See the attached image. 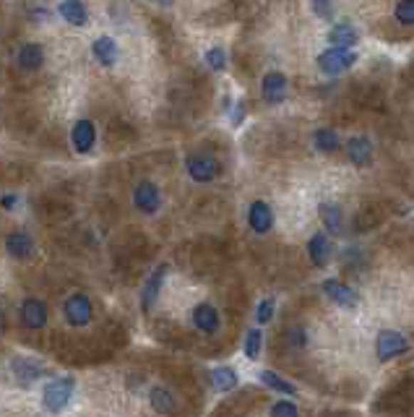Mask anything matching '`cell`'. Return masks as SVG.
<instances>
[{
	"label": "cell",
	"instance_id": "obj_1",
	"mask_svg": "<svg viewBox=\"0 0 414 417\" xmlns=\"http://www.w3.org/2000/svg\"><path fill=\"white\" fill-rule=\"evenodd\" d=\"M354 63H357V55L349 47H331V50L318 55V68L324 71L326 76H341Z\"/></svg>",
	"mask_w": 414,
	"mask_h": 417
},
{
	"label": "cell",
	"instance_id": "obj_2",
	"mask_svg": "<svg viewBox=\"0 0 414 417\" xmlns=\"http://www.w3.org/2000/svg\"><path fill=\"white\" fill-rule=\"evenodd\" d=\"M73 388H76V381L71 379V376H66V379H55L50 381L45 386V391H42V399H45V407L50 412H61L66 404H68V399L73 396Z\"/></svg>",
	"mask_w": 414,
	"mask_h": 417
},
{
	"label": "cell",
	"instance_id": "obj_3",
	"mask_svg": "<svg viewBox=\"0 0 414 417\" xmlns=\"http://www.w3.org/2000/svg\"><path fill=\"white\" fill-rule=\"evenodd\" d=\"M409 349V341L404 339V334L399 331H391V329H385V331L378 334V341H376V355L381 363H388L393 357L404 355Z\"/></svg>",
	"mask_w": 414,
	"mask_h": 417
},
{
	"label": "cell",
	"instance_id": "obj_4",
	"mask_svg": "<svg viewBox=\"0 0 414 417\" xmlns=\"http://www.w3.org/2000/svg\"><path fill=\"white\" fill-rule=\"evenodd\" d=\"M63 316H66V321H68L71 326L81 329L86 326L91 321V300L83 292H76V295H71L68 300H66V305H63Z\"/></svg>",
	"mask_w": 414,
	"mask_h": 417
},
{
	"label": "cell",
	"instance_id": "obj_5",
	"mask_svg": "<svg viewBox=\"0 0 414 417\" xmlns=\"http://www.w3.org/2000/svg\"><path fill=\"white\" fill-rule=\"evenodd\" d=\"M185 167H188V175L196 182H211L219 175V162L209 154H193L185 160Z\"/></svg>",
	"mask_w": 414,
	"mask_h": 417
},
{
	"label": "cell",
	"instance_id": "obj_6",
	"mask_svg": "<svg viewBox=\"0 0 414 417\" xmlns=\"http://www.w3.org/2000/svg\"><path fill=\"white\" fill-rule=\"evenodd\" d=\"M133 206L143 214H157L159 206H162V193H159L157 185L149 180L138 182L136 190H133Z\"/></svg>",
	"mask_w": 414,
	"mask_h": 417
},
{
	"label": "cell",
	"instance_id": "obj_7",
	"mask_svg": "<svg viewBox=\"0 0 414 417\" xmlns=\"http://www.w3.org/2000/svg\"><path fill=\"white\" fill-rule=\"evenodd\" d=\"M167 272H170V266L159 264L157 269L149 274V279H146V284H143V295H141V311L143 313H149L151 308H154V303H157L159 292H162V284H165Z\"/></svg>",
	"mask_w": 414,
	"mask_h": 417
},
{
	"label": "cell",
	"instance_id": "obj_8",
	"mask_svg": "<svg viewBox=\"0 0 414 417\" xmlns=\"http://www.w3.org/2000/svg\"><path fill=\"white\" fill-rule=\"evenodd\" d=\"M286 76L284 73H279V71H271V73H266L264 81H261V97L264 102L269 105H281L286 99Z\"/></svg>",
	"mask_w": 414,
	"mask_h": 417
},
{
	"label": "cell",
	"instance_id": "obj_9",
	"mask_svg": "<svg viewBox=\"0 0 414 417\" xmlns=\"http://www.w3.org/2000/svg\"><path fill=\"white\" fill-rule=\"evenodd\" d=\"M21 324L31 331H39L45 329L47 324V305L37 297H26L21 303Z\"/></svg>",
	"mask_w": 414,
	"mask_h": 417
},
{
	"label": "cell",
	"instance_id": "obj_10",
	"mask_svg": "<svg viewBox=\"0 0 414 417\" xmlns=\"http://www.w3.org/2000/svg\"><path fill=\"white\" fill-rule=\"evenodd\" d=\"M248 225L256 235H266V232H271V227H274L271 206L266 204V201H253V204H250V212H248Z\"/></svg>",
	"mask_w": 414,
	"mask_h": 417
},
{
	"label": "cell",
	"instance_id": "obj_11",
	"mask_svg": "<svg viewBox=\"0 0 414 417\" xmlns=\"http://www.w3.org/2000/svg\"><path fill=\"white\" fill-rule=\"evenodd\" d=\"M193 324H196V329L201 334H206V336H214V334L219 331V313L217 308L211 303H201L193 308Z\"/></svg>",
	"mask_w": 414,
	"mask_h": 417
},
{
	"label": "cell",
	"instance_id": "obj_12",
	"mask_svg": "<svg viewBox=\"0 0 414 417\" xmlns=\"http://www.w3.org/2000/svg\"><path fill=\"white\" fill-rule=\"evenodd\" d=\"M71 141H73V149L78 154L91 152V146L97 141V128L91 120H78L71 130Z\"/></svg>",
	"mask_w": 414,
	"mask_h": 417
},
{
	"label": "cell",
	"instance_id": "obj_13",
	"mask_svg": "<svg viewBox=\"0 0 414 417\" xmlns=\"http://www.w3.org/2000/svg\"><path fill=\"white\" fill-rule=\"evenodd\" d=\"M324 292L331 297L336 305H341V308H354V305H357V292H354L349 284H344V282H339V279H326L324 282Z\"/></svg>",
	"mask_w": 414,
	"mask_h": 417
},
{
	"label": "cell",
	"instance_id": "obj_14",
	"mask_svg": "<svg viewBox=\"0 0 414 417\" xmlns=\"http://www.w3.org/2000/svg\"><path fill=\"white\" fill-rule=\"evenodd\" d=\"M385 212L378 204L362 206L360 212L354 214V232H368V230H376L381 222H383Z\"/></svg>",
	"mask_w": 414,
	"mask_h": 417
},
{
	"label": "cell",
	"instance_id": "obj_15",
	"mask_svg": "<svg viewBox=\"0 0 414 417\" xmlns=\"http://www.w3.org/2000/svg\"><path fill=\"white\" fill-rule=\"evenodd\" d=\"M308 253H310V261L318 266V269H324V266H328V261H331V243H328V237L324 235V232H316V235L308 240Z\"/></svg>",
	"mask_w": 414,
	"mask_h": 417
},
{
	"label": "cell",
	"instance_id": "obj_16",
	"mask_svg": "<svg viewBox=\"0 0 414 417\" xmlns=\"http://www.w3.org/2000/svg\"><path fill=\"white\" fill-rule=\"evenodd\" d=\"M346 157H349V162L357 167L370 165V160H373V144H370L365 136L349 138V144H346Z\"/></svg>",
	"mask_w": 414,
	"mask_h": 417
},
{
	"label": "cell",
	"instance_id": "obj_17",
	"mask_svg": "<svg viewBox=\"0 0 414 417\" xmlns=\"http://www.w3.org/2000/svg\"><path fill=\"white\" fill-rule=\"evenodd\" d=\"M16 63H19L24 71L42 68V63H45V50H42V45H37V42H29V45H24L21 50H19Z\"/></svg>",
	"mask_w": 414,
	"mask_h": 417
},
{
	"label": "cell",
	"instance_id": "obj_18",
	"mask_svg": "<svg viewBox=\"0 0 414 417\" xmlns=\"http://www.w3.org/2000/svg\"><path fill=\"white\" fill-rule=\"evenodd\" d=\"M6 253L11 258H29L34 253V240L26 232H14L6 237Z\"/></svg>",
	"mask_w": 414,
	"mask_h": 417
},
{
	"label": "cell",
	"instance_id": "obj_19",
	"mask_svg": "<svg viewBox=\"0 0 414 417\" xmlns=\"http://www.w3.org/2000/svg\"><path fill=\"white\" fill-rule=\"evenodd\" d=\"M58 14L61 19L71 24V26H83L89 14H86V6H83L81 0H61V6H58Z\"/></svg>",
	"mask_w": 414,
	"mask_h": 417
},
{
	"label": "cell",
	"instance_id": "obj_20",
	"mask_svg": "<svg viewBox=\"0 0 414 417\" xmlns=\"http://www.w3.org/2000/svg\"><path fill=\"white\" fill-rule=\"evenodd\" d=\"M91 53H94V58H97L105 68H110V66H115L118 63V45H115L113 37H99L94 39V45H91Z\"/></svg>",
	"mask_w": 414,
	"mask_h": 417
},
{
	"label": "cell",
	"instance_id": "obj_21",
	"mask_svg": "<svg viewBox=\"0 0 414 417\" xmlns=\"http://www.w3.org/2000/svg\"><path fill=\"white\" fill-rule=\"evenodd\" d=\"M211 386L217 388V391H232L234 386H237V371L234 368H227V365H222V368H214L211 371Z\"/></svg>",
	"mask_w": 414,
	"mask_h": 417
},
{
	"label": "cell",
	"instance_id": "obj_22",
	"mask_svg": "<svg viewBox=\"0 0 414 417\" xmlns=\"http://www.w3.org/2000/svg\"><path fill=\"white\" fill-rule=\"evenodd\" d=\"M328 42L333 47H352L357 45V29L349 26V24H336L331 31H328Z\"/></svg>",
	"mask_w": 414,
	"mask_h": 417
},
{
	"label": "cell",
	"instance_id": "obj_23",
	"mask_svg": "<svg viewBox=\"0 0 414 417\" xmlns=\"http://www.w3.org/2000/svg\"><path fill=\"white\" fill-rule=\"evenodd\" d=\"M11 368H14V373L21 381H34L39 373H45V368H42V365H37L34 360H29V357H14Z\"/></svg>",
	"mask_w": 414,
	"mask_h": 417
},
{
	"label": "cell",
	"instance_id": "obj_24",
	"mask_svg": "<svg viewBox=\"0 0 414 417\" xmlns=\"http://www.w3.org/2000/svg\"><path fill=\"white\" fill-rule=\"evenodd\" d=\"M321 222H324V227L328 230V232L339 235L341 225H344V220H341V209L333 204H321Z\"/></svg>",
	"mask_w": 414,
	"mask_h": 417
},
{
	"label": "cell",
	"instance_id": "obj_25",
	"mask_svg": "<svg viewBox=\"0 0 414 417\" xmlns=\"http://www.w3.org/2000/svg\"><path fill=\"white\" fill-rule=\"evenodd\" d=\"M261 383L264 386H269V388H274V391H279V394H286V396H292L297 388H294V383H289L286 379H281L279 373H274V371H261Z\"/></svg>",
	"mask_w": 414,
	"mask_h": 417
},
{
	"label": "cell",
	"instance_id": "obj_26",
	"mask_svg": "<svg viewBox=\"0 0 414 417\" xmlns=\"http://www.w3.org/2000/svg\"><path fill=\"white\" fill-rule=\"evenodd\" d=\"M313 141H316V149L324 154H331L339 149V136L333 133L331 128H318L316 136H313Z\"/></svg>",
	"mask_w": 414,
	"mask_h": 417
},
{
	"label": "cell",
	"instance_id": "obj_27",
	"mask_svg": "<svg viewBox=\"0 0 414 417\" xmlns=\"http://www.w3.org/2000/svg\"><path fill=\"white\" fill-rule=\"evenodd\" d=\"M149 396H151V407H154L157 412H162V415H167V412L175 410V399H172V394H170L165 386L151 388Z\"/></svg>",
	"mask_w": 414,
	"mask_h": 417
},
{
	"label": "cell",
	"instance_id": "obj_28",
	"mask_svg": "<svg viewBox=\"0 0 414 417\" xmlns=\"http://www.w3.org/2000/svg\"><path fill=\"white\" fill-rule=\"evenodd\" d=\"M261 347H264V334L253 329L248 331V339H245V357L248 360H258L261 357Z\"/></svg>",
	"mask_w": 414,
	"mask_h": 417
},
{
	"label": "cell",
	"instance_id": "obj_29",
	"mask_svg": "<svg viewBox=\"0 0 414 417\" xmlns=\"http://www.w3.org/2000/svg\"><path fill=\"white\" fill-rule=\"evenodd\" d=\"M393 16L401 26H414V0H399Z\"/></svg>",
	"mask_w": 414,
	"mask_h": 417
},
{
	"label": "cell",
	"instance_id": "obj_30",
	"mask_svg": "<svg viewBox=\"0 0 414 417\" xmlns=\"http://www.w3.org/2000/svg\"><path fill=\"white\" fill-rule=\"evenodd\" d=\"M206 63H209L214 71H224L227 68V55L222 47H211L209 53H206Z\"/></svg>",
	"mask_w": 414,
	"mask_h": 417
},
{
	"label": "cell",
	"instance_id": "obj_31",
	"mask_svg": "<svg viewBox=\"0 0 414 417\" xmlns=\"http://www.w3.org/2000/svg\"><path fill=\"white\" fill-rule=\"evenodd\" d=\"M271 316H274V300H264V303H258V308H256L258 324H269Z\"/></svg>",
	"mask_w": 414,
	"mask_h": 417
},
{
	"label": "cell",
	"instance_id": "obj_32",
	"mask_svg": "<svg viewBox=\"0 0 414 417\" xmlns=\"http://www.w3.org/2000/svg\"><path fill=\"white\" fill-rule=\"evenodd\" d=\"M313 11H316V16H321V19H331V0H313Z\"/></svg>",
	"mask_w": 414,
	"mask_h": 417
},
{
	"label": "cell",
	"instance_id": "obj_33",
	"mask_svg": "<svg viewBox=\"0 0 414 417\" xmlns=\"http://www.w3.org/2000/svg\"><path fill=\"white\" fill-rule=\"evenodd\" d=\"M271 415L294 417V415H297V407H294V404H289V402H279V404H274V407H271Z\"/></svg>",
	"mask_w": 414,
	"mask_h": 417
},
{
	"label": "cell",
	"instance_id": "obj_34",
	"mask_svg": "<svg viewBox=\"0 0 414 417\" xmlns=\"http://www.w3.org/2000/svg\"><path fill=\"white\" fill-rule=\"evenodd\" d=\"M16 201H19L16 196H3V206H6V209H14Z\"/></svg>",
	"mask_w": 414,
	"mask_h": 417
}]
</instances>
